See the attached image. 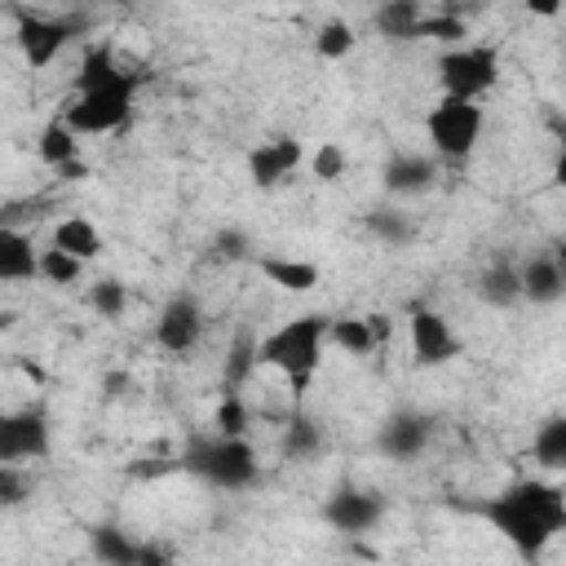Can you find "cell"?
<instances>
[{"label":"cell","instance_id":"cell-14","mask_svg":"<svg viewBox=\"0 0 566 566\" xmlns=\"http://www.w3.org/2000/svg\"><path fill=\"white\" fill-rule=\"evenodd\" d=\"M517 283H522V301L531 305H557L566 296V270L553 252H535L517 265Z\"/></svg>","mask_w":566,"mask_h":566},{"label":"cell","instance_id":"cell-22","mask_svg":"<svg viewBox=\"0 0 566 566\" xmlns=\"http://www.w3.org/2000/svg\"><path fill=\"white\" fill-rule=\"evenodd\" d=\"M420 18H424V4H420V0H385V4L371 13V27H376L385 40L407 44V40H416Z\"/></svg>","mask_w":566,"mask_h":566},{"label":"cell","instance_id":"cell-8","mask_svg":"<svg viewBox=\"0 0 566 566\" xmlns=\"http://www.w3.org/2000/svg\"><path fill=\"white\" fill-rule=\"evenodd\" d=\"M407 345H411V363L424 367V371L447 367L464 349L460 336H455V327H451V318L442 310H429V305H420L407 318Z\"/></svg>","mask_w":566,"mask_h":566},{"label":"cell","instance_id":"cell-6","mask_svg":"<svg viewBox=\"0 0 566 566\" xmlns=\"http://www.w3.org/2000/svg\"><path fill=\"white\" fill-rule=\"evenodd\" d=\"M500 80V53L491 44H455L438 53V88L442 97L478 102Z\"/></svg>","mask_w":566,"mask_h":566},{"label":"cell","instance_id":"cell-2","mask_svg":"<svg viewBox=\"0 0 566 566\" xmlns=\"http://www.w3.org/2000/svg\"><path fill=\"white\" fill-rule=\"evenodd\" d=\"M327 323H332L327 314H296V318L279 323L274 332H265V336L256 340V363L270 367V371H279V376L292 385L296 398L310 389V380H314V371H318V363H323Z\"/></svg>","mask_w":566,"mask_h":566},{"label":"cell","instance_id":"cell-37","mask_svg":"<svg viewBox=\"0 0 566 566\" xmlns=\"http://www.w3.org/2000/svg\"><path fill=\"white\" fill-rule=\"evenodd\" d=\"M137 566H172V548L159 539H142L137 548Z\"/></svg>","mask_w":566,"mask_h":566},{"label":"cell","instance_id":"cell-16","mask_svg":"<svg viewBox=\"0 0 566 566\" xmlns=\"http://www.w3.org/2000/svg\"><path fill=\"white\" fill-rule=\"evenodd\" d=\"M128 75H137L133 66H124L119 62V53H115V44H93L84 57H80V71H75V93H84V88H106V84H119V80H128Z\"/></svg>","mask_w":566,"mask_h":566},{"label":"cell","instance_id":"cell-17","mask_svg":"<svg viewBox=\"0 0 566 566\" xmlns=\"http://www.w3.org/2000/svg\"><path fill=\"white\" fill-rule=\"evenodd\" d=\"M49 248H57V252H66V256H75L80 265H88V261H97L102 256V230L88 221V217H62L57 226H53V239H49Z\"/></svg>","mask_w":566,"mask_h":566},{"label":"cell","instance_id":"cell-4","mask_svg":"<svg viewBox=\"0 0 566 566\" xmlns=\"http://www.w3.org/2000/svg\"><path fill=\"white\" fill-rule=\"evenodd\" d=\"M137 88H142V71L128 75V80H119V84H106V88L71 93L66 106H62V124H66L75 137H106V133H119V128L133 119Z\"/></svg>","mask_w":566,"mask_h":566},{"label":"cell","instance_id":"cell-1","mask_svg":"<svg viewBox=\"0 0 566 566\" xmlns=\"http://www.w3.org/2000/svg\"><path fill=\"white\" fill-rule=\"evenodd\" d=\"M482 517L517 557H539L566 531V491L544 478H517L482 504Z\"/></svg>","mask_w":566,"mask_h":566},{"label":"cell","instance_id":"cell-25","mask_svg":"<svg viewBox=\"0 0 566 566\" xmlns=\"http://www.w3.org/2000/svg\"><path fill=\"white\" fill-rule=\"evenodd\" d=\"M531 455H535V464L548 469V473H562V469H566V416H548V420L535 429Z\"/></svg>","mask_w":566,"mask_h":566},{"label":"cell","instance_id":"cell-39","mask_svg":"<svg viewBox=\"0 0 566 566\" xmlns=\"http://www.w3.org/2000/svg\"><path fill=\"white\" fill-rule=\"evenodd\" d=\"M102 389H106L111 398H115V394H124V371H106V376H102Z\"/></svg>","mask_w":566,"mask_h":566},{"label":"cell","instance_id":"cell-29","mask_svg":"<svg viewBox=\"0 0 566 566\" xmlns=\"http://www.w3.org/2000/svg\"><path fill=\"white\" fill-rule=\"evenodd\" d=\"M354 27L345 22V18H327L323 27H318V35H314V53L323 57V62H345L349 53H354Z\"/></svg>","mask_w":566,"mask_h":566},{"label":"cell","instance_id":"cell-7","mask_svg":"<svg viewBox=\"0 0 566 566\" xmlns=\"http://www.w3.org/2000/svg\"><path fill=\"white\" fill-rule=\"evenodd\" d=\"M84 18H66V13H35V9H13V40L18 53L31 71H44L62 57V49L80 35Z\"/></svg>","mask_w":566,"mask_h":566},{"label":"cell","instance_id":"cell-3","mask_svg":"<svg viewBox=\"0 0 566 566\" xmlns=\"http://www.w3.org/2000/svg\"><path fill=\"white\" fill-rule=\"evenodd\" d=\"M177 469L203 478L217 491H248L261 482V455L248 438H217V433H195L186 438Z\"/></svg>","mask_w":566,"mask_h":566},{"label":"cell","instance_id":"cell-5","mask_svg":"<svg viewBox=\"0 0 566 566\" xmlns=\"http://www.w3.org/2000/svg\"><path fill=\"white\" fill-rule=\"evenodd\" d=\"M482 128H486V115L478 102H460V97H438L424 115V137L433 146L438 159L447 164H464L478 142H482Z\"/></svg>","mask_w":566,"mask_h":566},{"label":"cell","instance_id":"cell-32","mask_svg":"<svg viewBox=\"0 0 566 566\" xmlns=\"http://www.w3.org/2000/svg\"><path fill=\"white\" fill-rule=\"evenodd\" d=\"M88 310L97 314V318H124V310H128V283L124 279H97V283H88Z\"/></svg>","mask_w":566,"mask_h":566},{"label":"cell","instance_id":"cell-10","mask_svg":"<svg viewBox=\"0 0 566 566\" xmlns=\"http://www.w3.org/2000/svg\"><path fill=\"white\" fill-rule=\"evenodd\" d=\"M203 336V305L190 292H172L155 314V345L164 354H190Z\"/></svg>","mask_w":566,"mask_h":566},{"label":"cell","instance_id":"cell-19","mask_svg":"<svg viewBox=\"0 0 566 566\" xmlns=\"http://www.w3.org/2000/svg\"><path fill=\"white\" fill-rule=\"evenodd\" d=\"M473 292H478V301L491 305V310H513V305L522 301L517 265H513V261H491V265H482L478 279H473Z\"/></svg>","mask_w":566,"mask_h":566},{"label":"cell","instance_id":"cell-34","mask_svg":"<svg viewBox=\"0 0 566 566\" xmlns=\"http://www.w3.org/2000/svg\"><path fill=\"white\" fill-rule=\"evenodd\" d=\"M345 168H349V155H345L340 142H318V150L310 155V172H314V181H323V186L340 181Z\"/></svg>","mask_w":566,"mask_h":566},{"label":"cell","instance_id":"cell-36","mask_svg":"<svg viewBox=\"0 0 566 566\" xmlns=\"http://www.w3.org/2000/svg\"><path fill=\"white\" fill-rule=\"evenodd\" d=\"M27 495H31L27 473H22L18 464H0V504H4V509H13V504H22Z\"/></svg>","mask_w":566,"mask_h":566},{"label":"cell","instance_id":"cell-13","mask_svg":"<svg viewBox=\"0 0 566 566\" xmlns=\"http://www.w3.org/2000/svg\"><path fill=\"white\" fill-rule=\"evenodd\" d=\"M429 433H433L429 416H424V411L402 407V411H389V416L380 420V429H376V447H380L389 460L411 464V460L429 447Z\"/></svg>","mask_w":566,"mask_h":566},{"label":"cell","instance_id":"cell-23","mask_svg":"<svg viewBox=\"0 0 566 566\" xmlns=\"http://www.w3.org/2000/svg\"><path fill=\"white\" fill-rule=\"evenodd\" d=\"M35 155L57 172V168H66V164H75V159H84L80 155V137L62 124V115H53L44 128H40V137H35Z\"/></svg>","mask_w":566,"mask_h":566},{"label":"cell","instance_id":"cell-27","mask_svg":"<svg viewBox=\"0 0 566 566\" xmlns=\"http://www.w3.org/2000/svg\"><path fill=\"white\" fill-rule=\"evenodd\" d=\"M279 447H283V455L287 460H314L318 451H323V424L314 420V416H292L287 420V429H283V438H279Z\"/></svg>","mask_w":566,"mask_h":566},{"label":"cell","instance_id":"cell-21","mask_svg":"<svg viewBox=\"0 0 566 566\" xmlns=\"http://www.w3.org/2000/svg\"><path fill=\"white\" fill-rule=\"evenodd\" d=\"M137 548H142V539L115 522H102L88 531V553L97 566H137Z\"/></svg>","mask_w":566,"mask_h":566},{"label":"cell","instance_id":"cell-35","mask_svg":"<svg viewBox=\"0 0 566 566\" xmlns=\"http://www.w3.org/2000/svg\"><path fill=\"white\" fill-rule=\"evenodd\" d=\"M212 256H221V261H248L252 256V234L243 226H221L212 234Z\"/></svg>","mask_w":566,"mask_h":566},{"label":"cell","instance_id":"cell-20","mask_svg":"<svg viewBox=\"0 0 566 566\" xmlns=\"http://www.w3.org/2000/svg\"><path fill=\"white\" fill-rule=\"evenodd\" d=\"M35 239L27 230L0 226V283H27L35 279Z\"/></svg>","mask_w":566,"mask_h":566},{"label":"cell","instance_id":"cell-18","mask_svg":"<svg viewBox=\"0 0 566 566\" xmlns=\"http://www.w3.org/2000/svg\"><path fill=\"white\" fill-rule=\"evenodd\" d=\"M256 270L265 283H274L279 292H292V296H305L318 287V265L301 261V256H256Z\"/></svg>","mask_w":566,"mask_h":566},{"label":"cell","instance_id":"cell-24","mask_svg":"<svg viewBox=\"0 0 566 566\" xmlns=\"http://www.w3.org/2000/svg\"><path fill=\"white\" fill-rule=\"evenodd\" d=\"M363 226H367V234H371L376 243H385V248H411V243H416V221H411L407 212H398V208H371Z\"/></svg>","mask_w":566,"mask_h":566},{"label":"cell","instance_id":"cell-30","mask_svg":"<svg viewBox=\"0 0 566 566\" xmlns=\"http://www.w3.org/2000/svg\"><path fill=\"white\" fill-rule=\"evenodd\" d=\"M256 340L248 332H239L230 340V354H226V394H239V385H248V376L256 371Z\"/></svg>","mask_w":566,"mask_h":566},{"label":"cell","instance_id":"cell-26","mask_svg":"<svg viewBox=\"0 0 566 566\" xmlns=\"http://www.w3.org/2000/svg\"><path fill=\"white\" fill-rule=\"evenodd\" d=\"M327 345H336V349L349 354V358H367V354L380 349L376 336H371V327H367V318H354V314L327 323Z\"/></svg>","mask_w":566,"mask_h":566},{"label":"cell","instance_id":"cell-31","mask_svg":"<svg viewBox=\"0 0 566 566\" xmlns=\"http://www.w3.org/2000/svg\"><path fill=\"white\" fill-rule=\"evenodd\" d=\"M84 270H88V265H80L75 256H66V252H57V248H40V256H35V274H40L44 283H53V287L80 283Z\"/></svg>","mask_w":566,"mask_h":566},{"label":"cell","instance_id":"cell-11","mask_svg":"<svg viewBox=\"0 0 566 566\" xmlns=\"http://www.w3.org/2000/svg\"><path fill=\"white\" fill-rule=\"evenodd\" d=\"M318 517H323L332 531H340V535H367V531L385 517V500H380L376 491H363V486H336V491L323 500Z\"/></svg>","mask_w":566,"mask_h":566},{"label":"cell","instance_id":"cell-28","mask_svg":"<svg viewBox=\"0 0 566 566\" xmlns=\"http://www.w3.org/2000/svg\"><path fill=\"white\" fill-rule=\"evenodd\" d=\"M464 35H469V27H464V18L451 13V9H424L420 27H416V40H438V44H447V49L464 44Z\"/></svg>","mask_w":566,"mask_h":566},{"label":"cell","instance_id":"cell-38","mask_svg":"<svg viewBox=\"0 0 566 566\" xmlns=\"http://www.w3.org/2000/svg\"><path fill=\"white\" fill-rule=\"evenodd\" d=\"M57 177H66V181H84V177H88V164L75 159V164H66V168H57Z\"/></svg>","mask_w":566,"mask_h":566},{"label":"cell","instance_id":"cell-33","mask_svg":"<svg viewBox=\"0 0 566 566\" xmlns=\"http://www.w3.org/2000/svg\"><path fill=\"white\" fill-rule=\"evenodd\" d=\"M248 424H252V411L239 394H221L217 411H212V433L217 438H248Z\"/></svg>","mask_w":566,"mask_h":566},{"label":"cell","instance_id":"cell-15","mask_svg":"<svg viewBox=\"0 0 566 566\" xmlns=\"http://www.w3.org/2000/svg\"><path fill=\"white\" fill-rule=\"evenodd\" d=\"M380 181H385L389 195H424L438 181V159H429L420 150H398V155L385 159Z\"/></svg>","mask_w":566,"mask_h":566},{"label":"cell","instance_id":"cell-9","mask_svg":"<svg viewBox=\"0 0 566 566\" xmlns=\"http://www.w3.org/2000/svg\"><path fill=\"white\" fill-rule=\"evenodd\" d=\"M53 447V429L44 411H0V464L44 460Z\"/></svg>","mask_w":566,"mask_h":566},{"label":"cell","instance_id":"cell-12","mask_svg":"<svg viewBox=\"0 0 566 566\" xmlns=\"http://www.w3.org/2000/svg\"><path fill=\"white\" fill-rule=\"evenodd\" d=\"M301 159H305L301 137L283 133V137L256 142V146L248 150V177H252V186H256V190H274V186H283V181L301 168Z\"/></svg>","mask_w":566,"mask_h":566}]
</instances>
